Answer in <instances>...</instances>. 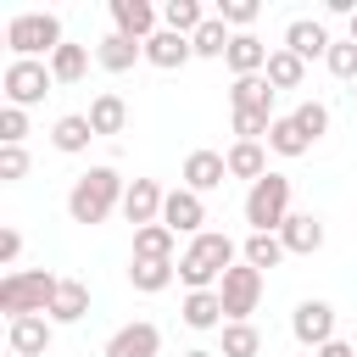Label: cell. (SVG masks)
Masks as SVG:
<instances>
[{"label":"cell","mask_w":357,"mask_h":357,"mask_svg":"<svg viewBox=\"0 0 357 357\" xmlns=\"http://www.w3.org/2000/svg\"><path fill=\"white\" fill-rule=\"evenodd\" d=\"M234 240L223 234V229H201L190 245H184V257H178V279L190 284V290H218L223 284V273L234 268Z\"/></svg>","instance_id":"cell-1"},{"label":"cell","mask_w":357,"mask_h":357,"mask_svg":"<svg viewBox=\"0 0 357 357\" xmlns=\"http://www.w3.org/2000/svg\"><path fill=\"white\" fill-rule=\"evenodd\" d=\"M123 178H117V167H89V173H78L73 178V190H67V212H73V223H106L112 212H123Z\"/></svg>","instance_id":"cell-2"},{"label":"cell","mask_w":357,"mask_h":357,"mask_svg":"<svg viewBox=\"0 0 357 357\" xmlns=\"http://www.w3.org/2000/svg\"><path fill=\"white\" fill-rule=\"evenodd\" d=\"M67 39H61V17L56 11H22L6 22V50L11 61H39V56H56Z\"/></svg>","instance_id":"cell-3"},{"label":"cell","mask_w":357,"mask_h":357,"mask_svg":"<svg viewBox=\"0 0 357 357\" xmlns=\"http://www.w3.org/2000/svg\"><path fill=\"white\" fill-rule=\"evenodd\" d=\"M56 284H61V279H56L50 268H17V273H6V279H0V312H6V318L50 312Z\"/></svg>","instance_id":"cell-4"},{"label":"cell","mask_w":357,"mask_h":357,"mask_svg":"<svg viewBox=\"0 0 357 357\" xmlns=\"http://www.w3.org/2000/svg\"><path fill=\"white\" fill-rule=\"evenodd\" d=\"M284 218H290V178L284 173L257 178L245 190V223H251V234H279Z\"/></svg>","instance_id":"cell-5"},{"label":"cell","mask_w":357,"mask_h":357,"mask_svg":"<svg viewBox=\"0 0 357 357\" xmlns=\"http://www.w3.org/2000/svg\"><path fill=\"white\" fill-rule=\"evenodd\" d=\"M0 89H6V106H39L50 89H56V78H50V61H6V73H0Z\"/></svg>","instance_id":"cell-6"},{"label":"cell","mask_w":357,"mask_h":357,"mask_svg":"<svg viewBox=\"0 0 357 357\" xmlns=\"http://www.w3.org/2000/svg\"><path fill=\"white\" fill-rule=\"evenodd\" d=\"M218 296H223V318H229V324H251V312H257V301H262V268L234 262V268L223 273Z\"/></svg>","instance_id":"cell-7"},{"label":"cell","mask_w":357,"mask_h":357,"mask_svg":"<svg viewBox=\"0 0 357 357\" xmlns=\"http://www.w3.org/2000/svg\"><path fill=\"white\" fill-rule=\"evenodd\" d=\"M156 28H162V11H156L151 0H112V33H123V39L145 45Z\"/></svg>","instance_id":"cell-8"},{"label":"cell","mask_w":357,"mask_h":357,"mask_svg":"<svg viewBox=\"0 0 357 357\" xmlns=\"http://www.w3.org/2000/svg\"><path fill=\"white\" fill-rule=\"evenodd\" d=\"M290 335L301 340V346H329L335 340V307L329 301H301L296 312H290Z\"/></svg>","instance_id":"cell-9"},{"label":"cell","mask_w":357,"mask_h":357,"mask_svg":"<svg viewBox=\"0 0 357 357\" xmlns=\"http://www.w3.org/2000/svg\"><path fill=\"white\" fill-rule=\"evenodd\" d=\"M162 201H167V190H162L156 178H128V190H123V218H128L134 229L162 223Z\"/></svg>","instance_id":"cell-10"},{"label":"cell","mask_w":357,"mask_h":357,"mask_svg":"<svg viewBox=\"0 0 357 357\" xmlns=\"http://www.w3.org/2000/svg\"><path fill=\"white\" fill-rule=\"evenodd\" d=\"M162 223H167L173 234H190V240H195L201 223H206V201L178 184V190H167V201H162Z\"/></svg>","instance_id":"cell-11"},{"label":"cell","mask_w":357,"mask_h":357,"mask_svg":"<svg viewBox=\"0 0 357 357\" xmlns=\"http://www.w3.org/2000/svg\"><path fill=\"white\" fill-rule=\"evenodd\" d=\"M50 335H56V324H50L45 312H33V318H11L6 346H11L17 357H45V351H50Z\"/></svg>","instance_id":"cell-12"},{"label":"cell","mask_w":357,"mask_h":357,"mask_svg":"<svg viewBox=\"0 0 357 357\" xmlns=\"http://www.w3.org/2000/svg\"><path fill=\"white\" fill-rule=\"evenodd\" d=\"M156 351H162V329L145 324V318L123 324V329L106 340V357H156Z\"/></svg>","instance_id":"cell-13"},{"label":"cell","mask_w":357,"mask_h":357,"mask_svg":"<svg viewBox=\"0 0 357 357\" xmlns=\"http://www.w3.org/2000/svg\"><path fill=\"white\" fill-rule=\"evenodd\" d=\"M223 178H229V162H223V151H190V156H184V190L206 195V190H218Z\"/></svg>","instance_id":"cell-14"},{"label":"cell","mask_w":357,"mask_h":357,"mask_svg":"<svg viewBox=\"0 0 357 357\" xmlns=\"http://www.w3.org/2000/svg\"><path fill=\"white\" fill-rule=\"evenodd\" d=\"M190 56H195V45H190L184 33H173V28H156V33L145 39V61H151V67H162V73L184 67Z\"/></svg>","instance_id":"cell-15"},{"label":"cell","mask_w":357,"mask_h":357,"mask_svg":"<svg viewBox=\"0 0 357 357\" xmlns=\"http://www.w3.org/2000/svg\"><path fill=\"white\" fill-rule=\"evenodd\" d=\"M329 28L324 22H312V17H296L290 28H284V50H296L301 61H312V56H329Z\"/></svg>","instance_id":"cell-16"},{"label":"cell","mask_w":357,"mask_h":357,"mask_svg":"<svg viewBox=\"0 0 357 357\" xmlns=\"http://www.w3.org/2000/svg\"><path fill=\"white\" fill-rule=\"evenodd\" d=\"M268 56H273V50H268L257 33H234V45H229L223 61H229L234 78H257V73H268Z\"/></svg>","instance_id":"cell-17"},{"label":"cell","mask_w":357,"mask_h":357,"mask_svg":"<svg viewBox=\"0 0 357 357\" xmlns=\"http://www.w3.org/2000/svg\"><path fill=\"white\" fill-rule=\"evenodd\" d=\"M279 240H284V251H290V257H312V251L324 245V223H318L312 212H290V218H284V229H279Z\"/></svg>","instance_id":"cell-18"},{"label":"cell","mask_w":357,"mask_h":357,"mask_svg":"<svg viewBox=\"0 0 357 357\" xmlns=\"http://www.w3.org/2000/svg\"><path fill=\"white\" fill-rule=\"evenodd\" d=\"M223 162H229V178H251V184L273 173V167H268V151H262L257 139H234V145L223 151Z\"/></svg>","instance_id":"cell-19"},{"label":"cell","mask_w":357,"mask_h":357,"mask_svg":"<svg viewBox=\"0 0 357 357\" xmlns=\"http://www.w3.org/2000/svg\"><path fill=\"white\" fill-rule=\"evenodd\" d=\"M84 312H89V284H84V279H61L45 318H50V324H78Z\"/></svg>","instance_id":"cell-20"},{"label":"cell","mask_w":357,"mask_h":357,"mask_svg":"<svg viewBox=\"0 0 357 357\" xmlns=\"http://www.w3.org/2000/svg\"><path fill=\"white\" fill-rule=\"evenodd\" d=\"M178 312H184V324H190V329H223V324H229V318H223V296H218V290H190Z\"/></svg>","instance_id":"cell-21"},{"label":"cell","mask_w":357,"mask_h":357,"mask_svg":"<svg viewBox=\"0 0 357 357\" xmlns=\"http://www.w3.org/2000/svg\"><path fill=\"white\" fill-rule=\"evenodd\" d=\"M84 117H89L95 134H123V128H128V106H123V95H112V89H100Z\"/></svg>","instance_id":"cell-22"},{"label":"cell","mask_w":357,"mask_h":357,"mask_svg":"<svg viewBox=\"0 0 357 357\" xmlns=\"http://www.w3.org/2000/svg\"><path fill=\"white\" fill-rule=\"evenodd\" d=\"M89 139H95V128H89V117H84V112H67V117H56V128H50V145H56L61 156H78V151H89Z\"/></svg>","instance_id":"cell-23"},{"label":"cell","mask_w":357,"mask_h":357,"mask_svg":"<svg viewBox=\"0 0 357 357\" xmlns=\"http://www.w3.org/2000/svg\"><path fill=\"white\" fill-rule=\"evenodd\" d=\"M173 229L167 223H145V229H134V262H173Z\"/></svg>","instance_id":"cell-24"},{"label":"cell","mask_w":357,"mask_h":357,"mask_svg":"<svg viewBox=\"0 0 357 357\" xmlns=\"http://www.w3.org/2000/svg\"><path fill=\"white\" fill-rule=\"evenodd\" d=\"M95 61H100L106 73H128L134 61H145V45H134V39H123V33H106V39L95 45Z\"/></svg>","instance_id":"cell-25"},{"label":"cell","mask_w":357,"mask_h":357,"mask_svg":"<svg viewBox=\"0 0 357 357\" xmlns=\"http://www.w3.org/2000/svg\"><path fill=\"white\" fill-rule=\"evenodd\" d=\"M273 95H279V89H273V84L257 73V78H234L229 106H234V112H273Z\"/></svg>","instance_id":"cell-26"},{"label":"cell","mask_w":357,"mask_h":357,"mask_svg":"<svg viewBox=\"0 0 357 357\" xmlns=\"http://www.w3.org/2000/svg\"><path fill=\"white\" fill-rule=\"evenodd\" d=\"M190 45H195V56H206V61H223V56H229V45H234V33H229V22L212 11V17L195 28V39H190Z\"/></svg>","instance_id":"cell-27"},{"label":"cell","mask_w":357,"mask_h":357,"mask_svg":"<svg viewBox=\"0 0 357 357\" xmlns=\"http://www.w3.org/2000/svg\"><path fill=\"white\" fill-rule=\"evenodd\" d=\"M262 78H268L273 89H301V78H307V61H301L296 50H284V45H279V50L268 56V73H262Z\"/></svg>","instance_id":"cell-28"},{"label":"cell","mask_w":357,"mask_h":357,"mask_svg":"<svg viewBox=\"0 0 357 357\" xmlns=\"http://www.w3.org/2000/svg\"><path fill=\"white\" fill-rule=\"evenodd\" d=\"M178 279V262H128V284L139 290V296H156V290H167Z\"/></svg>","instance_id":"cell-29"},{"label":"cell","mask_w":357,"mask_h":357,"mask_svg":"<svg viewBox=\"0 0 357 357\" xmlns=\"http://www.w3.org/2000/svg\"><path fill=\"white\" fill-rule=\"evenodd\" d=\"M201 22H206V6H201V0H167V6H162V28H173V33H184V39H195Z\"/></svg>","instance_id":"cell-30"},{"label":"cell","mask_w":357,"mask_h":357,"mask_svg":"<svg viewBox=\"0 0 357 357\" xmlns=\"http://www.w3.org/2000/svg\"><path fill=\"white\" fill-rule=\"evenodd\" d=\"M84 73H89V45H73V39H67V45L50 56V78H56V84H78Z\"/></svg>","instance_id":"cell-31"},{"label":"cell","mask_w":357,"mask_h":357,"mask_svg":"<svg viewBox=\"0 0 357 357\" xmlns=\"http://www.w3.org/2000/svg\"><path fill=\"white\" fill-rule=\"evenodd\" d=\"M290 251H284V240L279 234H245V245H240V262H251V268H279Z\"/></svg>","instance_id":"cell-32"},{"label":"cell","mask_w":357,"mask_h":357,"mask_svg":"<svg viewBox=\"0 0 357 357\" xmlns=\"http://www.w3.org/2000/svg\"><path fill=\"white\" fill-rule=\"evenodd\" d=\"M268 151H279V156H307L312 139L296 128V117H273V128H268Z\"/></svg>","instance_id":"cell-33"},{"label":"cell","mask_w":357,"mask_h":357,"mask_svg":"<svg viewBox=\"0 0 357 357\" xmlns=\"http://www.w3.org/2000/svg\"><path fill=\"white\" fill-rule=\"evenodd\" d=\"M262 351V329L257 324H223V351L218 357H257Z\"/></svg>","instance_id":"cell-34"},{"label":"cell","mask_w":357,"mask_h":357,"mask_svg":"<svg viewBox=\"0 0 357 357\" xmlns=\"http://www.w3.org/2000/svg\"><path fill=\"white\" fill-rule=\"evenodd\" d=\"M290 117H296V128H301L307 139H324V134H329V106H324V100H301Z\"/></svg>","instance_id":"cell-35"},{"label":"cell","mask_w":357,"mask_h":357,"mask_svg":"<svg viewBox=\"0 0 357 357\" xmlns=\"http://www.w3.org/2000/svg\"><path fill=\"white\" fill-rule=\"evenodd\" d=\"M324 67H329L335 78L357 84V45H351V39H335V45H329V56H324Z\"/></svg>","instance_id":"cell-36"},{"label":"cell","mask_w":357,"mask_h":357,"mask_svg":"<svg viewBox=\"0 0 357 357\" xmlns=\"http://www.w3.org/2000/svg\"><path fill=\"white\" fill-rule=\"evenodd\" d=\"M268 128H273V112H234V134L240 139H268Z\"/></svg>","instance_id":"cell-37"},{"label":"cell","mask_w":357,"mask_h":357,"mask_svg":"<svg viewBox=\"0 0 357 357\" xmlns=\"http://www.w3.org/2000/svg\"><path fill=\"white\" fill-rule=\"evenodd\" d=\"M218 17H223L229 28H240V33H245V28L257 22V0H218Z\"/></svg>","instance_id":"cell-38"},{"label":"cell","mask_w":357,"mask_h":357,"mask_svg":"<svg viewBox=\"0 0 357 357\" xmlns=\"http://www.w3.org/2000/svg\"><path fill=\"white\" fill-rule=\"evenodd\" d=\"M28 139V112L22 106H6L0 112V145H22Z\"/></svg>","instance_id":"cell-39"},{"label":"cell","mask_w":357,"mask_h":357,"mask_svg":"<svg viewBox=\"0 0 357 357\" xmlns=\"http://www.w3.org/2000/svg\"><path fill=\"white\" fill-rule=\"evenodd\" d=\"M22 173H28V151H22V145H0V178L17 184Z\"/></svg>","instance_id":"cell-40"},{"label":"cell","mask_w":357,"mask_h":357,"mask_svg":"<svg viewBox=\"0 0 357 357\" xmlns=\"http://www.w3.org/2000/svg\"><path fill=\"white\" fill-rule=\"evenodd\" d=\"M22 257V234L17 229H0V262H17Z\"/></svg>","instance_id":"cell-41"},{"label":"cell","mask_w":357,"mask_h":357,"mask_svg":"<svg viewBox=\"0 0 357 357\" xmlns=\"http://www.w3.org/2000/svg\"><path fill=\"white\" fill-rule=\"evenodd\" d=\"M312 357H357V351H351V346H346V340H340V335H335V340H329V346H318V351H312Z\"/></svg>","instance_id":"cell-42"},{"label":"cell","mask_w":357,"mask_h":357,"mask_svg":"<svg viewBox=\"0 0 357 357\" xmlns=\"http://www.w3.org/2000/svg\"><path fill=\"white\" fill-rule=\"evenodd\" d=\"M346 39H351V45H357V17H351V28H346Z\"/></svg>","instance_id":"cell-43"},{"label":"cell","mask_w":357,"mask_h":357,"mask_svg":"<svg viewBox=\"0 0 357 357\" xmlns=\"http://www.w3.org/2000/svg\"><path fill=\"white\" fill-rule=\"evenodd\" d=\"M184 357H218V351H184Z\"/></svg>","instance_id":"cell-44"},{"label":"cell","mask_w":357,"mask_h":357,"mask_svg":"<svg viewBox=\"0 0 357 357\" xmlns=\"http://www.w3.org/2000/svg\"><path fill=\"white\" fill-rule=\"evenodd\" d=\"M351 95H357V84H351Z\"/></svg>","instance_id":"cell-45"}]
</instances>
